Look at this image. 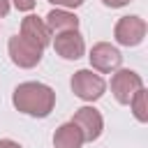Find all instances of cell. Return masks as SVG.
<instances>
[{
  "label": "cell",
  "instance_id": "obj_6",
  "mask_svg": "<svg viewBox=\"0 0 148 148\" xmlns=\"http://www.w3.org/2000/svg\"><path fill=\"white\" fill-rule=\"evenodd\" d=\"M88 58H90V65H92L97 72H102V74L116 72V69L120 67V62H123L120 51H118L116 46L106 44V42L95 44V46L90 49V56H88Z\"/></svg>",
  "mask_w": 148,
  "mask_h": 148
},
{
  "label": "cell",
  "instance_id": "obj_7",
  "mask_svg": "<svg viewBox=\"0 0 148 148\" xmlns=\"http://www.w3.org/2000/svg\"><path fill=\"white\" fill-rule=\"evenodd\" d=\"M72 123L81 130L83 141H95V139H99L102 127H104V120H102L99 111L92 109V106H81V109H76Z\"/></svg>",
  "mask_w": 148,
  "mask_h": 148
},
{
  "label": "cell",
  "instance_id": "obj_5",
  "mask_svg": "<svg viewBox=\"0 0 148 148\" xmlns=\"http://www.w3.org/2000/svg\"><path fill=\"white\" fill-rule=\"evenodd\" d=\"M141 88H143V81L132 69H118L113 74V79H111V92H113V97L120 104H130V99L134 97V92L141 90Z\"/></svg>",
  "mask_w": 148,
  "mask_h": 148
},
{
  "label": "cell",
  "instance_id": "obj_17",
  "mask_svg": "<svg viewBox=\"0 0 148 148\" xmlns=\"http://www.w3.org/2000/svg\"><path fill=\"white\" fill-rule=\"evenodd\" d=\"M9 12V0H0V16H7Z\"/></svg>",
  "mask_w": 148,
  "mask_h": 148
},
{
  "label": "cell",
  "instance_id": "obj_11",
  "mask_svg": "<svg viewBox=\"0 0 148 148\" xmlns=\"http://www.w3.org/2000/svg\"><path fill=\"white\" fill-rule=\"evenodd\" d=\"M46 28L51 32H62V30H79V18L67 12V9H51L46 14Z\"/></svg>",
  "mask_w": 148,
  "mask_h": 148
},
{
  "label": "cell",
  "instance_id": "obj_2",
  "mask_svg": "<svg viewBox=\"0 0 148 148\" xmlns=\"http://www.w3.org/2000/svg\"><path fill=\"white\" fill-rule=\"evenodd\" d=\"M106 83L99 74H95L92 69H79L72 76V92L83 99V102H95L104 95Z\"/></svg>",
  "mask_w": 148,
  "mask_h": 148
},
{
  "label": "cell",
  "instance_id": "obj_16",
  "mask_svg": "<svg viewBox=\"0 0 148 148\" xmlns=\"http://www.w3.org/2000/svg\"><path fill=\"white\" fill-rule=\"evenodd\" d=\"M0 148H21V143H16L12 139H0Z\"/></svg>",
  "mask_w": 148,
  "mask_h": 148
},
{
  "label": "cell",
  "instance_id": "obj_10",
  "mask_svg": "<svg viewBox=\"0 0 148 148\" xmlns=\"http://www.w3.org/2000/svg\"><path fill=\"white\" fill-rule=\"evenodd\" d=\"M53 146L56 148H81L83 146V134L81 130L69 120L65 125H60L53 134Z\"/></svg>",
  "mask_w": 148,
  "mask_h": 148
},
{
  "label": "cell",
  "instance_id": "obj_8",
  "mask_svg": "<svg viewBox=\"0 0 148 148\" xmlns=\"http://www.w3.org/2000/svg\"><path fill=\"white\" fill-rule=\"evenodd\" d=\"M53 49L65 60H79L86 51V44H83V37L79 35V30H62V32H56Z\"/></svg>",
  "mask_w": 148,
  "mask_h": 148
},
{
  "label": "cell",
  "instance_id": "obj_3",
  "mask_svg": "<svg viewBox=\"0 0 148 148\" xmlns=\"http://www.w3.org/2000/svg\"><path fill=\"white\" fill-rule=\"evenodd\" d=\"M7 49H9V58H12V62L16 67L30 69V67H35L42 60V49L35 46V44H30L21 35H14L9 39V44H7Z\"/></svg>",
  "mask_w": 148,
  "mask_h": 148
},
{
  "label": "cell",
  "instance_id": "obj_1",
  "mask_svg": "<svg viewBox=\"0 0 148 148\" xmlns=\"http://www.w3.org/2000/svg\"><path fill=\"white\" fill-rule=\"evenodd\" d=\"M12 102L21 113H28L35 118H46L56 106V92L46 83L25 81V83H18L14 88Z\"/></svg>",
  "mask_w": 148,
  "mask_h": 148
},
{
  "label": "cell",
  "instance_id": "obj_9",
  "mask_svg": "<svg viewBox=\"0 0 148 148\" xmlns=\"http://www.w3.org/2000/svg\"><path fill=\"white\" fill-rule=\"evenodd\" d=\"M21 37L28 39L30 44L39 46V49H44V46L51 44V30H49L46 23H44L39 16H35V14H28V16L21 21Z\"/></svg>",
  "mask_w": 148,
  "mask_h": 148
},
{
  "label": "cell",
  "instance_id": "obj_13",
  "mask_svg": "<svg viewBox=\"0 0 148 148\" xmlns=\"http://www.w3.org/2000/svg\"><path fill=\"white\" fill-rule=\"evenodd\" d=\"M49 2H53L58 7H65V9H76V7L83 5V0H49Z\"/></svg>",
  "mask_w": 148,
  "mask_h": 148
},
{
  "label": "cell",
  "instance_id": "obj_12",
  "mask_svg": "<svg viewBox=\"0 0 148 148\" xmlns=\"http://www.w3.org/2000/svg\"><path fill=\"white\" fill-rule=\"evenodd\" d=\"M130 106H132L134 118H136L139 123H146V120H148V109H146V90H143V88L134 92V97L130 99Z\"/></svg>",
  "mask_w": 148,
  "mask_h": 148
},
{
  "label": "cell",
  "instance_id": "obj_4",
  "mask_svg": "<svg viewBox=\"0 0 148 148\" xmlns=\"http://www.w3.org/2000/svg\"><path fill=\"white\" fill-rule=\"evenodd\" d=\"M113 37L123 46H136L146 37V21L139 16H123L113 28Z\"/></svg>",
  "mask_w": 148,
  "mask_h": 148
},
{
  "label": "cell",
  "instance_id": "obj_15",
  "mask_svg": "<svg viewBox=\"0 0 148 148\" xmlns=\"http://www.w3.org/2000/svg\"><path fill=\"white\" fill-rule=\"evenodd\" d=\"M106 7H111V9H118V7H125L130 0H102Z\"/></svg>",
  "mask_w": 148,
  "mask_h": 148
},
{
  "label": "cell",
  "instance_id": "obj_14",
  "mask_svg": "<svg viewBox=\"0 0 148 148\" xmlns=\"http://www.w3.org/2000/svg\"><path fill=\"white\" fill-rule=\"evenodd\" d=\"M12 2H14V7H16L18 12H30L37 0H12Z\"/></svg>",
  "mask_w": 148,
  "mask_h": 148
}]
</instances>
